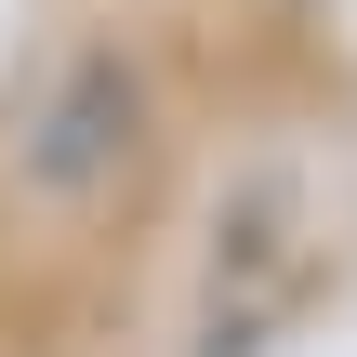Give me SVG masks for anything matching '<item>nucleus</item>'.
<instances>
[{
  "label": "nucleus",
  "instance_id": "1",
  "mask_svg": "<svg viewBox=\"0 0 357 357\" xmlns=\"http://www.w3.org/2000/svg\"><path fill=\"white\" fill-rule=\"evenodd\" d=\"M318 278V199L291 159H265L225 212H212V265H199V357H252Z\"/></svg>",
  "mask_w": 357,
  "mask_h": 357
}]
</instances>
